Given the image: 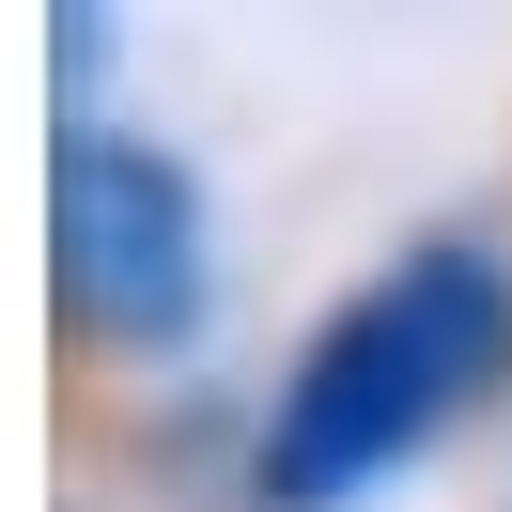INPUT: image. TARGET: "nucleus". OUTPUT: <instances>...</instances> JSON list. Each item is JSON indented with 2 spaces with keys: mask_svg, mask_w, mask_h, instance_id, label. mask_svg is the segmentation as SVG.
Listing matches in <instances>:
<instances>
[{
  "mask_svg": "<svg viewBox=\"0 0 512 512\" xmlns=\"http://www.w3.org/2000/svg\"><path fill=\"white\" fill-rule=\"evenodd\" d=\"M497 373H512V280H497V264H481V249L388 264L373 295H342V311L311 326L280 419H264V497H280V512L357 497V481L404 466L419 435H450Z\"/></svg>",
  "mask_w": 512,
  "mask_h": 512,
  "instance_id": "1",
  "label": "nucleus"
},
{
  "mask_svg": "<svg viewBox=\"0 0 512 512\" xmlns=\"http://www.w3.org/2000/svg\"><path fill=\"white\" fill-rule=\"evenodd\" d=\"M47 233H63V311L94 342H187L202 326V187L156 156V140L63 125L47 156Z\"/></svg>",
  "mask_w": 512,
  "mask_h": 512,
  "instance_id": "2",
  "label": "nucleus"
}]
</instances>
